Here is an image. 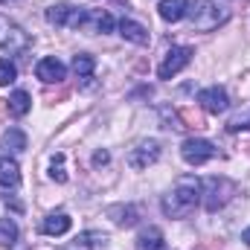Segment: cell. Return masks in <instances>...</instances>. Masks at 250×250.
<instances>
[{"mask_svg": "<svg viewBox=\"0 0 250 250\" xmlns=\"http://www.w3.org/2000/svg\"><path fill=\"white\" fill-rule=\"evenodd\" d=\"M15 79H18V67L9 62V59H0V87L12 84Z\"/></svg>", "mask_w": 250, "mask_h": 250, "instance_id": "cell-23", "label": "cell"}, {"mask_svg": "<svg viewBox=\"0 0 250 250\" xmlns=\"http://www.w3.org/2000/svg\"><path fill=\"white\" fill-rule=\"evenodd\" d=\"M93 67H96V59L87 56V53H79V56L73 59V73H76L79 79H90V76H93Z\"/></svg>", "mask_w": 250, "mask_h": 250, "instance_id": "cell-20", "label": "cell"}, {"mask_svg": "<svg viewBox=\"0 0 250 250\" xmlns=\"http://www.w3.org/2000/svg\"><path fill=\"white\" fill-rule=\"evenodd\" d=\"M198 102H201V108L207 111V114H224L227 108H230V96H227V90L224 87H218V84H212V87H204L201 93H198Z\"/></svg>", "mask_w": 250, "mask_h": 250, "instance_id": "cell-9", "label": "cell"}, {"mask_svg": "<svg viewBox=\"0 0 250 250\" xmlns=\"http://www.w3.org/2000/svg\"><path fill=\"white\" fill-rule=\"evenodd\" d=\"M192 56H195L192 47H172V50L166 53V59L160 62V67H157V76H160V79H172V76H178V73L192 62Z\"/></svg>", "mask_w": 250, "mask_h": 250, "instance_id": "cell-8", "label": "cell"}, {"mask_svg": "<svg viewBox=\"0 0 250 250\" xmlns=\"http://www.w3.org/2000/svg\"><path fill=\"white\" fill-rule=\"evenodd\" d=\"M242 242H245V245H248V248H250V227H248V230H245V233H242Z\"/></svg>", "mask_w": 250, "mask_h": 250, "instance_id": "cell-28", "label": "cell"}, {"mask_svg": "<svg viewBox=\"0 0 250 250\" xmlns=\"http://www.w3.org/2000/svg\"><path fill=\"white\" fill-rule=\"evenodd\" d=\"M233 195H236V184L230 178H207L201 184V201L207 212H218L233 201Z\"/></svg>", "mask_w": 250, "mask_h": 250, "instance_id": "cell-3", "label": "cell"}, {"mask_svg": "<svg viewBox=\"0 0 250 250\" xmlns=\"http://www.w3.org/2000/svg\"><path fill=\"white\" fill-rule=\"evenodd\" d=\"M227 131H250V111H245V114H236L230 123H227Z\"/></svg>", "mask_w": 250, "mask_h": 250, "instance_id": "cell-25", "label": "cell"}, {"mask_svg": "<svg viewBox=\"0 0 250 250\" xmlns=\"http://www.w3.org/2000/svg\"><path fill=\"white\" fill-rule=\"evenodd\" d=\"M70 215L67 212H50L44 221H41V233L44 236H64L67 230H70Z\"/></svg>", "mask_w": 250, "mask_h": 250, "instance_id": "cell-15", "label": "cell"}, {"mask_svg": "<svg viewBox=\"0 0 250 250\" xmlns=\"http://www.w3.org/2000/svg\"><path fill=\"white\" fill-rule=\"evenodd\" d=\"M35 76H38L41 82H47V84H53V82L59 84V82L67 79V67H64L59 59L50 56V59H41V62L35 64Z\"/></svg>", "mask_w": 250, "mask_h": 250, "instance_id": "cell-10", "label": "cell"}, {"mask_svg": "<svg viewBox=\"0 0 250 250\" xmlns=\"http://www.w3.org/2000/svg\"><path fill=\"white\" fill-rule=\"evenodd\" d=\"M59 250H93V248H90V236L84 233V236H79L76 242H70V245H64V248H59Z\"/></svg>", "mask_w": 250, "mask_h": 250, "instance_id": "cell-26", "label": "cell"}, {"mask_svg": "<svg viewBox=\"0 0 250 250\" xmlns=\"http://www.w3.org/2000/svg\"><path fill=\"white\" fill-rule=\"evenodd\" d=\"M29 47H32L29 32H23L15 21H9V18L0 15V50L12 53V56H23Z\"/></svg>", "mask_w": 250, "mask_h": 250, "instance_id": "cell-4", "label": "cell"}, {"mask_svg": "<svg viewBox=\"0 0 250 250\" xmlns=\"http://www.w3.org/2000/svg\"><path fill=\"white\" fill-rule=\"evenodd\" d=\"M108 160H111V154H108V151H96V154H93V166H105Z\"/></svg>", "mask_w": 250, "mask_h": 250, "instance_id": "cell-27", "label": "cell"}, {"mask_svg": "<svg viewBox=\"0 0 250 250\" xmlns=\"http://www.w3.org/2000/svg\"><path fill=\"white\" fill-rule=\"evenodd\" d=\"M120 35H123L125 41H131V44H137V47H146V44L151 41V35H148V29H146L143 23H137V21H131V18H123V21H120Z\"/></svg>", "mask_w": 250, "mask_h": 250, "instance_id": "cell-11", "label": "cell"}, {"mask_svg": "<svg viewBox=\"0 0 250 250\" xmlns=\"http://www.w3.org/2000/svg\"><path fill=\"white\" fill-rule=\"evenodd\" d=\"M21 184V169L12 157H0V187L15 189Z\"/></svg>", "mask_w": 250, "mask_h": 250, "instance_id": "cell-17", "label": "cell"}, {"mask_svg": "<svg viewBox=\"0 0 250 250\" xmlns=\"http://www.w3.org/2000/svg\"><path fill=\"white\" fill-rule=\"evenodd\" d=\"M160 160V140H140L131 151H128V166L131 169H148L151 163Z\"/></svg>", "mask_w": 250, "mask_h": 250, "instance_id": "cell-7", "label": "cell"}, {"mask_svg": "<svg viewBox=\"0 0 250 250\" xmlns=\"http://www.w3.org/2000/svg\"><path fill=\"white\" fill-rule=\"evenodd\" d=\"M0 3H15V0H0Z\"/></svg>", "mask_w": 250, "mask_h": 250, "instance_id": "cell-29", "label": "cell"}, {"mask_svg": "<svg viewBox=\"0 0 250 250\" xmlns=\"http://www.w3.org/2000/svg\"><path fill=\"white\" fill-rule=\"evenodd\" d=\"M114 26H117V21L108 15V12H102V9H96V12H87V18H84V32H114Z\"/></svg>", "mask_w": 250, "mask_h": 250, "instance_id": "cell-12", "label": "cell"}, {"mask_svg": "<svg viewBox=\"0 0 250 250\" xmlns=\"http://www.w3.org/2000/svg\"><path fill=\"white\" fill-rule=\"evenodd\" d=\"M187 15H189L192 29H198V32H212V29H218V26L230 18V12L221 9V6L212 3V0H195V3L189 6Z\"/></svg>", "mask_w": 250, "mask_h": 250, "instance_id": "cell-2", "label": "cell"}, {"mask_svg": "<svg viewBox=\"0 0 250 250\" xmlns=\"http://www.w3.org/2000/svg\"><path fill=\"white\" fill-rule=\"evenodd\" d=\"M198 201H201V181L192 175H184V178H178V184L169 195H163L160 209L166 218H187L198 207Z\"/></svg>", "mask_w": 250, "mask_h": 250, "instance_id": "cell-1", "label": "cell"}, {"mask_svg": "<svg viewBox=\"0 0 250 250\" xmlns=\"http://www.w3.org/2000/svg\"><path fill=\"white\" fill-rule=\"evenodd\" d=\"M0 146H3L6 151H23V148H26V134H23L21 128H9V131L0 137Z\"/></svg>", "mask_w": 250, "mask_h": 250, "instance_id": "cell-19", "label": "cell"}, {"mask_svg": "<svg viewBox=\"0 0 250 250\" xmlns=\"http://www.w3.org/2000/svg\"><path fill=\"white\" fill-rule=\"evenodd\" d=\"M160 120H163V128H172V131H184V128H187L184 120H181L175 111H169V108H163V111H160Z\"/></svg>", "mask_w": 250, "mask_h": 250, "instance_id": "cell-24", "label": "cell"}, {"mask_svg": "<svg viewBox=\"0 0 250 250\" xmlns=\"http://www.w3.org/2000/svg\"><path fill=\"white\" fill-rule=\"evenodd\" d=\"M108 218L114 224H120V227H134L137 218H140V212L131 204H117V207H108Z\"/></svg>", "mask_w": 250, "mask_h": 250, "instance_id": "cell-16", "label": "cell"}, {"mask_svg": "<svg viewBox=\"0 0 250 250\" xmlns=\"http://www.w3.org/2000/svg\"><path fill=\"white\" fill-rule=\"evenodd\" d=\"M6 108H9L12 117H26L29 108H32V96H29L26 90H15V93L6 99Z\"/></svg>", "mask_w": 250, "mask_h": 250, "instance_id": "cell-18", "label": "cell"}, {"mask_svg": "<svg viewBox=\"0 0 250 250\" xmlns=\"http://www.w3.org/2000/svg\"><path fill=\"white\" fill-rule=\"evenodd\" d=\"M137 250H166V236L160 227H146L137 236Z\"/></svg>", "mask_w": 250, "mask_h": 250, "instance_id": "cell-14", "label": "cell"}, {"mask_svg": "<svg viewBox=\"0 0 250 250\" xmlns=\"http://www.w3.org/2000/svg\"><path fill=\"white\" fill-rule=\"evenodd\" d=\"M215 154H218V148L209 140H204V137H189V140H184V146H181V157L187 160L189 166H204Z\"/></svg>", "mask_w": 250, "mask_h": 250, "instance_id": "cell-5", "label": "cell"}, {"mask_svg": "<svg viewBox=\"0 0 250 250\" xmlns=\"http://www.w3.org/2000/svg\"><path fill=\"white\" fill-rule=\"evenodd\" d=\"M87 18V9H76L70 3H56L47 9V21L53 26H70V29H82Z\"/></svg>", "mask_w": 250, "mask_h": 250, "instance_id": "cell-6", "label": "cell"}, {"mask_svg": "<svg viewBox=\"0 0 250 250\" xmlns=\"http://www.w3.org/2000/svg\"><path fill=\"white\" fill-rule=\"evenodd\" d=\"M157 12H160V18H163L166 23H178V21H184V18H187L189 0H160Z\"/></svg>", "mask_w": 250, "mask_h": 250, "instance_id": "cell-13", "label": "cell"}, {"mask_svg": "<svg viewBox=\"0 0 250 250\" xmlns=\"http://www.w3.org/2000/svg\"><path fill=\"white\" fill-rule=\"evenodd\" d=\"M50 178L56 184H67V169H64V154H53L50 160Z\"/></svg>", "mask_w": 250, "mask_h": 250, "instance_id": "cell-22", "label": "cell"}, {"mask_svg": "<svg viewBox=\"0 0 250 250\" xmlns=\"http://www.w3.org/2000/svg\"><path fill=\"white\" fill-rule=\"evenodd\" d=\"M15 242H18V224L12 218H3L0 221V245L3 248H12Z\"/></svg>", "mask_w": 250, "mask_h": 250, "instance_id": "cell-21", "label": "cell"}]
</instances>
